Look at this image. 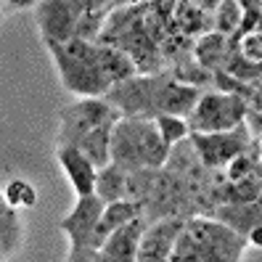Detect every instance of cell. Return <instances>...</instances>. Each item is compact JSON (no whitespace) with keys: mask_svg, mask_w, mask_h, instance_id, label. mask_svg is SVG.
<instances>
[{"mask_svg":"<svg viewBox=\"0 0 262 262\" xmlns=\"http://www.w3.org/2000/svg\"><path fill=\"white\" fill-rule=\"evenodd\" d=\"M167 154H169V148L162 143L154 119L119 117L117 125L112 127L109 159H112V164L125 169V172L162 169L167 162Z\"/></svg>","mask_w":262,"mask_h":262,"instance_id":"6da1fadb","label":"cell"},{"mask_svg":"<svg viewBox=\"0 0 262 262\" xmlns=\"http://www.w3.org/2000/svg\"><path fill=\"white\" fill-rule=\"evenodd\" d=\"M246 238L233 233L212 217H191L183 223L172 254L188 257L193 262H238Z\"/></svg>","mask_w":262,"mask_h":262,"instance_id":"7a4b0ae2","label":"cell"},{"mask_svg":"<svg viewBox=\"0 0 262 262\" xmlns=\"http://www.w3.org/2000/svg\"><path fill=\"white\" fill-rule=\"evenodd\" d=\"M51 58L58 69L61 85L80 98H103L109 90V80L98 67V53L93 42L69 40V42H45Z\"/></svg>","mask_w":262,"mask_h":262,"instance_id":"3957f363","label":"cell"},{"mask_svg":"<svg viewBox=\"0 0 262 262\" xmlns=\"http://www.w3.org/2000/svg\"><path fill=\"white\" fill-rule=\"evenodd\" d=\"M162 80H164V72L162 74H135L130 80L112 85L106 90L103 101L114 106L119 112V117H133V119H157L159 117V90H162Z\"/></svg>","mask_w":262,"mask_h":262,"instance_id":"277c9868","label":"cell"},{"mask_svg":"<svg viewBox=\"0 0 262 262\" xmlns=\"http://www.w3.org/2000/svg\"><path fill=\"white\" fill-rule=\"evenodd\" d=\"M244 117L246 103L241 98L217 93V90H204L186 117V125L188 133H228L244 125Z\"/></svg>","mask_w":262,"mask_h":262,"instance_id":"5b68a950","label":"cell"},{"mask_svg":"<svg viewBox=\"0 0 262 262\" xmlns=\"http://www.w3.org/2000/svg\"><path fill=\"white\" fill-rule=\"evenodd\" d=\"M119 112L109 106L103 98H80L61 112V127H58V146L74 148L85 135L101 127L117 125Z\"/></svg>","mask_w":262,"mask_h":262,"instance_id":"8992f818","label":"cell"},{"mask_svg":"<svg viewBox=\"0 0 262 262\" xmlns=\"http://www.w3.org/2000/svg\"><path fill=\"white\" fill-rule=\"evenodd\" d=\"M188 141L196 151L199 162L207 169L223 172L254 138L246 130V125H238L236 130H228V133H188Z\"/></svg>","mask_w":262,"mask_h":262,"instance_id":"52a82bcc","label":"cell"},{"mask_svg":"<svg viewBox=\"0 0 262 262\" xmlns=\"http://www.w3.org/2000/svg\"><path fill=\"white\" fill-rule=\"evenodd\" d=\"M82 0H42L35 3V19L42 42H69L77 35Z\"/></svg>","mask_w":262,"mask_h":262,"instance_id":"ba28073f","label":"cell"},{"mask_svg":"<svg viewBox=\"0 0 262 262\" xmlns=\"http://www.w3.org/2000/svg\"><path fill=\"white\" fill-rule=\"evenodd\" d=\"M101 212H103L101 199L82 196V199H77L74 209L58 223V228L69 236V259H77L80 254L90 252V238H93Z\"/></svg>","mask_w":262,"mask_h":262,"instance_id":"9c48e42d","label":"cell"},{"mask_svg":"<svg viewBox=\"0 0 262 262\" xmlns=\"http://www.w3.org/2000/svg\"><path fill=\"white\" fill-rule=\"evenodd\" d=\"M143 228H146V223L141 217H135L127 225H122L119 230H114L96 252V262H135L138 241H141Z\"/></svg>","mask_w":262,"mask_h":262,"instance_id":"30bf717a","label":"cell"},{"mask_svg":"<svg viewBox=\"0 0 262 262\" xmlns=\"http://www.w3.org/2000/svg\"><path fill=\"white\" fill-rule=\"evenodd\" d=\"M56 159L58 167L64 169V175L69 178L72 188L77 193V199L82 196H93V186H96V167L90 164L77 148L69 146H56Z\"/></svg>","mask_w":262,"mask_h":262,"instance_id":"8fae6325","label":"cell"},{"mask_svg":"<svg viewBox=\"0 0 262 262\" xmlns=\"http://www.w3.org/2000/svg\"><path fill=\"white\" fill-rule=\"evenodd\" d=\"M202 93H204V90L191 88V85H183L169 72H164L162 90H159V103H157L159 106V114H169V117H183V119H186Z\"/></svg>","mask_w":262,"mask_h":262,"instance_id":"7c38bea8","label":"cell"},{"mask_svg":"<svg viewBox=\"0 0 262 262\" xmlns=\"http://www.w3.org/2000/svg\"><path fill=\"white\" fill-rule=\"evenodd\" d=\"M233 40L225 37V35H217V32H207L199 40H193V61L204 72H223L225 61L233 51Z\"/></svg>","mask_w":262,"mask_h":262,"instance_id":"4fadbf2b","label":"cell"},{"mask_svg":"<svg viewBox=\"0 0 262 262\" xmlns=\"http://www.w3.org/2000/svg\"><path fill=\"white\" fill-rule=\"evenodd\" d=\"M259 214H262L259 202H244V204H220V207H214L209 217L217 220L225 228H230L233 233H238V236L246 238L252 228L262 225L259 223Z\"/></svg>","mask_w":262,"mask_h":262,"instance_id":"5bb4252c","label":"cell"},{"mask_svg":"<svg viewBox=\"0 0 262 262\" xmlns=\"http://www.w3.org/2000/svg\"><path fill=\"white\" fill-rule=\"evenodd\" d=\"M141 217V209L130 202H114V204H103V212L98 217V225L93 230V238H90V252H98L103 241L109 238L114 230H119L122 225H127L130 220Z\"/></svg>","mask_w":262,"mask_h":262,"instance_id":"9a60e30c","label":"cell"},{"mask_svg":"<svg viewBox=\"0 0 262 262\" xmlns=\"http://www.w3.org/2000/svg\"><path fill=\"white\" fill-rule=\"evenodd\" d=\"M117 3H106V0H82V13H80V21H77V40H85V42H98L106 19L109 13L114 11Z\"/></svg>","mask_w":262,"mask_h":262,"instance_id":"2e32d148","label":"cell"},{"mask_svg":"<svg viewBox=\"0 0 262 262\" xmlns=\"http://www.w3.org/2000/svg\"><path fill=\"white\" fill-rule=\"evenodd\" d=\"M125 188H127V172L117 164H106L96 169V186L93 196L101 199L103 204H114V202H125Z\"/></svg>","mask_w":262,"mask_h":262,"instance_id":"e0dca14e","label":"cell"},{"mask_svg":"<svg viewBox=\"0 0 262 262\" xmlns=\"http://www.w3.org/2000/svg\"><path fill=\"white\" fill-rule=\"evenodd\" d=\"M96 53H98V67H101L103 77L109 80V85H119V82H125V80H130V77L138 74L135 67H133V61L119 48L96 42Z\"/></svg>","mask_w":262,"mask_h":262,"instance_id":"ac0fdd59","label":"cell"},{"mask_svg":"<svg viewBox=\"0 0 262 262\" xmlns=\"http://www.w3.org/2000/svg\"><path fill=\"white\" fill-rule=\"evenodd\" d=\"M252 175H262V159H259V138L246 146L238 157L230 162L225 169H223V178L228 183H236V180H244V178H252Z\"/></svg>","mask_w":262,"mask_h":262,"instance_id":"d6986e66","label":"cell"},{"mask_svg":"<svg viewBox=\"0 0 262 262\" xmlns=\"http://www.w3.org/2000/svg\"><path fill=\"white\" fill-rule=\"evenodd\" d=\"M114 127V125H112ZM112 127H101V130H93L90 135H85L80 143H77L74 148L82 154V157L93 164L96 169L112 164L109 159V141H112Z\"/></svg>","mask_w":262,"mask_h":262,"instance_id":"ffe728a7","label":"cell"},{"mask_svg":"<svg viewBox=\"0 0 262 262\" xmlns=\"http://www.w3.org/2000/svg\"><path fill=\"white\" fill-rule=\"evenodd\" d=\"M3 199H6V204H8L11 209H29V207L37 204V191H35V186H32L29 180L13 178V180L6 183Z\"/></svg>","mask_w":262,"mask_h":262,"instance_id":"44dd1931","label":"cell"},{"mask_svg":"<svg viewBox=\"0 0 262 262\" xmlns=\"http://www.w3.org/2000/svg\"><path fill=\"white\" fill-rule=\"evenodd\" d=\"M241 19V6L238 0H223V3L214 6V16H212V32L225 35V37H233L236 27Z\"/></svg>","mask_w":262,"mask_h":262,"instance_id":"7402d4cb","label":"cell"},{"mask_svg":"<svg viewBox=\"0 0 262 262\" xmlns=\"http://www.w3.org/2000/svg\"><path fill=\"white\" fill-rule=\"evenodd\" d=\"M154 125H157V133L162 138V143L167 148H172L175 143L186 141L188 138V125L183 117H169V114H159L157 119H154Z\"/></svg>","mask_w":262,"mask_h":262,"instance_id":"603a6c76","label":"cell"},{"mask_svg":"<svg viewBox=\"0 0 262 262\" xmlns=\"http://www.w3.org/2000/svg\"><path fill=\"white\" fill-rule=\"evenodd\" d=\"M241 6V19H238V27H236V32L230 40H241L246 35H252V32H259V19H262V3L259 0H246V3H238Z\"/></svg>","mask_w":262,"mask_h":262,"instance_id":"cb8c5ba5","label":"cell"},{"mask_svg":"<svg viewBox=\"0 0 262 262\" xmlns=\"http://www.w3.org/2000/svg\"><path fill=\"white\" fill-rule=\"evenodd\" d=\"M236 51L249 61V64L262 67V32H252V35L236 40Z\"/></svg>","mask_w":262,"mask_h":262,"instance_id":"d4e9b609","label":"cell"},{"mask_svg":"<svg viewBox=\"0 0 262 262\" xmlns=\"http://www.w3.org/2000/svg\"><path fill=\"white\" fill-rule=\"evenodd\" d=\"M246 244H254L257 249H259V246H262V225H257V228L249 230V236H246Z\"/></svg>","mask_w":262,"mask_h":262,"instance_id":"484cf974","label":"cell"},{"mask_svg":"<svg viewBox=\"0 0 262 262\" xmlns=\"http://www.w3.org/2000/svg\"><path fill=\"white\" fill-rule=\"evenodd\" d=\"M167 262H193V259H188V257H180V254H169V259Z\"/></svg>","mask_w":262,"mask_h":262,"instance_id":"4316f807","label":"cell"},{"mask_svg":"<svg viewBox=\"0 0 262 262\" xmlns=\"http://www.w3.org/2000/svg\"><path fill=\"white\" fill-rule=\"evenodd\" d=\"M0 21H3V6H0Z\"/></svg>","mask_w":262,"mask_h":262,"instance_id":"83f0119b","label":"cell"},{"mask_svg":"<svg viewBox=\"0 0 262 262\" xmlns=\"http://www.w3.org/2000/svg\"><path fill=\"white\" fill-rule=\"evenodd\" d=\"M0 262H3V259H0Z\"/></svg>","mask_w":262,"mask_h":262,"instance_id":"f1b7e54d","label":"cell"}]
</instances>
